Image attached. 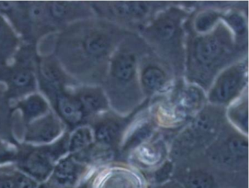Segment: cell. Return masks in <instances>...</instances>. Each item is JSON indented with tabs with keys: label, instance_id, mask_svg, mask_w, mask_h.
Returning <instances> with one entry per match:
<instances>
[{
	"label": "cell",
	"instance_id": "cell-16",
	"mask_svg": "<svg viewBox=\"0 0 249 188\" xmlns=\"http://www.w3.org/2000/svg\"><path fill=\"white\" fill-rule=\"evenodd\" d=\"M162 149L156 144H144L137 150L136 157L142 166H157L162 160Z\"/></svg>",
	"mask_w": 249,
	"mask_h": 188
},
{
	"label": "cell",
	"instance_id": "cell-7",
	"mask_svg": "<svg viewBox=\"0 0 249 188\" xmlns=\"http://www.w3.org/2000/svg\"><path fill=\"white\" fill-rule=\"evenodd\" d=\"M39 73L42 89L48 95L64 90L67 78L54 61L51 59L42 61L39 66Z\"/></svg>",
	"mask_w": 249,
	"mask_h": 188
},
{
	"label": "cell",
	"instance_id": "cell-14",
	"mask_svg": "<svg viewBox=\"0 0 249 188\" xmlns=\"http://www.w3.org/2000/svg\"><path fill=\"white\" fill-rule=\"evenodd\" d=\"M75 3L68 2H46L49 18L53 25L68 21L74 15Z\"/></svg>",
	"mask_w": 249,
	"mask_h": 188
},
{
	"label": "cell",
	"instance_id": "cell-11",
	"mask_svg": "<svg viewBox=\"0 0 249 188\" xmlns=\"http://www.w3.org/2000/svg\"><path fill=\"white\" fill-rule=\"evenodd\" d=\"M18 39L11 27L0 17V63L8 60L15 52Z\"/></svg>",
	"mask_w": 249,
	"mask_h": 188
},
{
	"label": "cell",
	"instance_id": "cell-17",
	"mask_svg": "<svg viewBox=\"0 0 249 188\" xmlns=\"http://www.w3.org/2000/svg\"><path fill=\"white\" fill-rule=\"evenodd\" d=\"M142 81L146 90L155 92L164 87L167 78L165 74L160 68L150 66L142 73Z\"/></svg>",
	"mask_w": 249,
	"mask_h": 188
},
{
	"label": "cell",
	"instance_id": "cell-26",
	"mask_svg": "<svg viewBox=\"0 0 249 188\" xmlns=\"http://www.w3.org/2000/svg\"><path fill=\"white\" fill-rule=\"evenodd\" d=\"M200 100V94L196 89H189L185 92L181 99L182 106L185 109H191L197 106Z\"/></svg>",
	"mask_w": 249,
	"mask_h": 188
},
{
	"label": "cell",
	"instance_id": "cell-18",
	"mask_svg": "<svg viewBox=\"0 0 249 188\" xmlns=\"http://www.w3.org/2000/svg\"><path fill=\"white\" fill-rule=\"evenodd\" d=\"M76 96L82 106L85 114L98 112L104 106L103 97L95 92L83 91Z\"/></svg>",
	"mask_w": 249,
	"mask_h": 188
},
{
	"label": "cell",
	"instance_id": "cell-30",
	"mask_svg": "<svg viewBox=\"0 0 249 188\" xmlns=\"http://www.w3.org/2000/svg\"><path fill=\"white\" fill-rule=\"evenodd\" d=\"M37 188H50V187L49 186V185H47V184L46 183V182H44V183L39 184V185H37Z\"/></svg>",
	"mask_w": 249,
	"mask_h": 188
},
{
	"label": "cell",
	"instance_id": "cell-9",
	"mask_svg": "<svg viewBox=\"0 0 249 188\" xmlns=\"http://www.w3.org/2000/svg\"><path fill=\"white\" fill-rule=\"evenodd\" d=\"M38 183L15 166L0 167V188H37Z\"/></svg>",
	"mask_w": 249,
	"mask_h": 188
},
{
	"label": "cell",
	"instance_id": "cell-21",
	"mask_svg": "<svg viewBox=\"0 0 249 188\" xmlns=\"http://www.w3.org/2000/svg\"><path fill=\"white\" fill-rule=\"evenodd\" d=\"M115 12L122 17H140L146 11L142 2H118L115 4Z\"/></svg>",
	"mask_w": 249,
	"mask_h": 188
},
{
	"label": "cell",
	"instance_id": "cell-20",
	"mask_svg": "<svg viewBox=\"0 0 249 188\" xmlns=\"http://www.w3.org/2000/svg\"><path fill=\"white\" fill-rule=\"evenodd\" d=\"M186 188H213L214 179L204 171L192 172L184 178Z\"/></svg>",
	"mask_w": 249,
	"mask_h": 188
},
{
	"label": "cell",
	"instance_id": "cell-3",
	"mask_svg": "<svg viewBox=\"0 0 249 188\" xmlns=\"http://www.w3.org/2000/svg\"><path fill=\"white\" fill-rule=\"evenodd\" d=\"M62 131L61 122L53 115L49 114L30 124L24 132V141L27 144L47 145L56 141Z\"/></svg>",
	"mask_w": 249,
	"mask_h": 188
},
{
	"label": "cell",
	"instance_id": "cell-28",
	"mask_svg": "<svg viewBox=\"0 0 249 188\" xmlns=\"http://www.w3.org/2000/svg\"><path fill=\"white\" fill-rule=\"evenodd\" d=\"M230 24L237 33H243L245 30L244 20L237 15H233L229 19Z\"/></svg>",
	"mask_w": 249,
	"mask_h": 188
},
{
	"label": "cell",
	"instance_id": "cell-19",
	"mask_svg": "<svg viewBox=\"0 0 249 188\" xmlns=\"http://www.w3.org/2000/svg\"><path fill=\"white\" fill-rule=\"evenodd\" d=\"M119 127L115 122H107L100 124L95 131V138L97 142L103 145L111 144L118 137Z\"/></svg>",
	"mask_w": 249,
	"mask_h": 188
},
{
	"label": "cell",
	"instance_id": "cell-6",
	"mask_svg": "<svg viewBox=\"0 0 249 188\" xmlns=\"http://www.w3.org/2000/svg\"><path fill=\"white\" fill-rule=\"evenodd\" d=\"M4 72V79L12 95L22 96L36 88V77L28 67H14Z\"/></svg>",
	"mask_w": 249,
	"mask_h": 188
},
{
	"label": "cell",
	"instance_id": "cell-1",
	"mask_svg": "<svg viewBox=\"0 0 249 188\" xmlns=\"http://www.w3.org/2000/svg\"><path fill=\"white\" fill-rule=\"evenodd\" d=\"M69 135L47 145L25 146L18 149L15 167L37 183H44L52 174L55 165L68 153Z\"/></svg>",
	"mask_w": 249,
	"mask_h": 188
},
{
	"label": "cell",
	"instance_id": "cell-23",
	"mask_svg": "<svg viewBox=\"0 0 249 188\" xmlns=\"http://www.w3.org/2000/svg\"><path fill=\"white\" fill-rule=\"evenodd\" d=\"M227 149L230 154L236 159L247 157L248 142L246 140L240 138H233L229 141Z\"/></svg>",
	"mask_w": 249,
	"mask_h": 188
},
{
	"label": "cell",
	"instance_id": "cell-10",
	"mask_svg": "<svg viewBox=\"0 0 249 188\" xmlns=\"http://www.w3.org/2000/svg\"><path fill=\"white\" fill-rule=\"evenodd\" d=\"M221 51V43L214 37L202 38L195 43V56L202 65H210L216 60Z\"/></svg>",
	"mask_w": 249,
	"mask_h": 188
},
{
	"label": "cell",
	"instance_id": "cell-25",
	"mask_svg": "<svg viewBox=\"0 0 249 188\" xmlns=\"http://www.w3.org/2000/svg\"><path fill=\"white\" fill-rule=\"evenodd\" d=\"M8 107L5 97L0 93V137L1 135H6L8 133ZM8 135V134H7Z\"/></svg>",
	"mask_w": 249,
	"mask_h": 188
},
{
	"label": "cell",
	"instance_id": "cell-5",
	"mask_svg": "<svg viewBox=\"0 0 249 188\" xmlns=\"http://www.w3.org/2000/svg\"><path fill=\"white\" fill-rule=\"evenodd\" d=\"M138 175L124 169L111 170L97 176L92 188H145V182Z\"/></svg>",
	"mask_w": 249,
	"mask_h": 188
},
{
	"label": "cell",
	"instance_id": "cell-27",
	"mask_svg": "<svg viewBox=\"0 0 249 188\" xmlns=\"http://www.w3.org/2000/svg\"><path fill=\"white\" fill-rule=\"evenodd\" d=\"M216 17L214 14H205L200 16L196 21V28L199 32L208 31L215 23Z\"/></svg>",
	"mask_w": 249,
	"mask_h": 188
},
{
	"label": "cell",
	"instance_id": "cell-2",
	"mask_svg": "<svg viewBox=\"0 0 249 188\" xmlns=\"http://www.w3.org/2000/svg\"><path fill=\"white\" fill-rule=\"evenodd\" d=\"M88 174L85 162L70 154L56 163L46 183L51 188H77Z\"/></svg>",
	"mask_w": 249,
	"mask_h": 188
},
{
	"label": "cell",
	"instance_id": "cell-8",
	"mask_svg": "<svg viewBox=\"0 0 249 188\" xmlns=\"http://www.w3.org/2000/svg\"><path fill=\"white\" fill-rule=\"evenodd\" d=\"M242 78V73L237 69H231L223 74L211 93V100L220 103L230 100L240 88Z\"/></svg>",
	"mask_w": 249,
	"mask_h": 188
},
{
	"label": "cell",
	"instance_id": "cell-13",
	"mask_svg": "<svg viewBox=\"0 0 249 188\" xmlns=\"http://www.w3.org/2000/svg\"><path fill=\"white\" fill-rule=\"evenodd\" d=\"M112 74L118 79L128 81L133 78L135 74V59L128 54L119 55L113 61Z\"/></svg>",
	"mask_w": 249,
	"mask_h": 188
},
{
	"label": "cell",
	"instance_id": "cell-4",
	"mask_svg": "<svg viewBox=\"0 0 249 188\" xmlns=\"http://www.w3.org/2000/svg\"><path fill=\"white\" fill-rule=\"evenodd\" d=\"M59 116L70 126H76L84 119L85 113L76 95L64 90L49 96Z\"/></svg>",
	"mask_w": 249,
	"mask_h": 188
},
{
	"label": "cell",
	"instance_id": "cell-15",
	"mask_svg": "<svg viewBox=\"0 0 249 188\" xmlns=\"http://www.w3.org/2000/svg\"><path fill=\"white\" fill-rule=\"evenodd\" d=\"M93 138L89 128H78L68 138V152L71 154L84 152L92 144Z\"/></svg>",
	"mask_w": 249,
	"mask_h": 188
},
{
	"label": "cell",
	"instance_id": "cell-29",
	"mask_svg": "<svg viewBox=\"0 0 249 188\" xmlns=\"http://www.w3.org/2000/svg\"><path fill=\"white\" fill-rule=\"evenodd\" d=\"M171 169L172 168L170 165H166L161 170H159L157 174H156L157 176H155V180L160 183L165 182L167 179H169V176L171 173Z\"/></svg>",
	"mask_w": 249,
	"mask_h": 188
},
{
	"label": "cell",
	"instance_id": "cell-12",
	"mask_svg": "<svg viewBox=\"0 0 249 188\" xmlns=\"http://www.w3.org/2000/svg\"><path fill=\"white\" fill-rule=\"evenodd\" d=\"M19 108L22 111L23 116L27 122H31L33 119L43 116L49 110L47 103L39 94L31 95L27 100L21 102Z\"/></svg>",
	"mask_w": 249,
	"mask_h": 188
},
{
	"label": "cell",
	"instance_id": "cell-24",
	"mask_svg": "<svg viewBox=\"0 0 249 188\" xmlns=\"http://www.w3.org/2000/svg\"><path fill=\"white\" fill-rule=\"evenodd\" d=\"M155 30L161 40H170L176 34V27L172 21H163L156 26Z\"/></svg>",
	"mask_w": 249,
	"mask_h": 188
},
{
	"label": "cell",
	"instance_id": "cell-22",
	"mask_svg": "<svg viewBox=\"0 0 249 188\" xmlns=\"http://www.w3.org/2000/svg\"><path fill=\"white\" fill-rule=\"evenodd\" d=\"M18 148L12 143L0 139V167L10 163H15Z\"/></svg>",
	"mask_w": 249,
	"mask_h": 188
}]
</instances>
